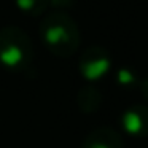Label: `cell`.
<instances>
[{
    "instance_id": "obj_1",
    "label": "cell",
    "mask_w": 148,
    "mask_h": 148,
    "mask_svg": "<svg viewBox=\"0 0 148 148\" xmlns=\"http://www.w3.org/2000/svg\"><path fill=\"white\" fill-rule=\"evenodd\" d=\"M40 38L45 48L58 58H70L80 46V27L70 14L54 11L40 24Z\"/></svg>"
},
{
    "instance_id": "obj_2",
    "label": "cell",
    "mask_w": 148,
    "mask_h": 148,
    "mask_svg": "<svg viewBox=\"0 0 148 148\" xmlns=\"http://www.w3.org/2000/svg\"><path fill=\"white\" fill-rule=\"evenodd\" d=\"M34 59L30 37L21 27L7 26L0 29V64L10 72H26Z\"/></svg>"
},
{
    "instance_id": "obj_3",
    "label": "cell",
    "mask_w": 148,
    "mask_h": 148,
    "mask_svg": "<svg viewBox=\"0 0 148 148\" xmlns=\"http://www.w3.org/2000/svg\"><path fill=\"white\" fill-rule=\"evenodd\" d=\"M110 65H112V61H110L108 51L102 46L94 45L81 53L78 70L88 81H97L108 73Z\"/></svg>"
},
{
    "instance_id": "obj_4",
    "label": "cell",
    "mask_w": 148,
    "mask_h": 148,
    "mask_svg": "<svg viewBox=\"0 0 148 148\" xmlns=\"http://www.w3.org/2000/svg\"><path fill=\"white\" fill-rule=\"evenodd\" d=\"M123 127L134 137H148V107L132 105L123 113Z\"/></svg>"
},
{
    "instance_id": "obj_5",
    "label": "cell",
    "mask_w": 148,
    "mask_h": 148,
    "mask_svg": "<svg viewBox=\"0 0 148 148\" xmlns=\"http://www.w3.org/2000/svg\"><path fill=\"white\" fill-rule=\"evenodd\" d=\"M81 148H124V143L115 129L97 127L86 135Z\"/></svg>"
},
{
    "instance_id": "obj_6",
    "label": "cell",
    "mask_w": 148,
    "mask_h": 148,
    "mask_svg": "<svg viewBox=\"0 0 148 148\" xmlns=\"http://www.w3.org/2000/svg\"><path fill=\"white\" fill-rule=\"evenodd\" d=\"M77 102L83 113H96L102 105V94L94 84H86L78 91Z\"/></svg>"
},
{
    "instance_id": "obj_7",
    "label": "cell",
    "mask_w": 148,
    "mask_h": 148,
    "mask_svg": "<svg viewBox=\"0 0 148 148\" xmlns=\"http://www.w3.org/2000/svg\"><path fill=\"white\" fill-rule=\"evenodd\" d=\"M16 7L30 16H40L49 7L48 0H14Z\"/></svg>"
},
{
    "instance_id": "obj_8",
    "label": "cell",
    "mask_w": 148,
    "mask_h": 148,
    "mask_svg": "<svg viewBox=\"0 0 148 148\" xmlns=\"http://www.w3.org/2000/svg\"><path fill=\"white\" fill-rule=\"evenodd\" d=\"M116 81L124 88H131V86H135V84H137V77H135V73L131 69L124 67V69H119V70L116 72Z\"/></svg>"
},
{
    "instance_id": "obj_9",
    "label": "cell",
    "mask_w": 148,
    "mask_h": 148,
    "mask_svg": "<svg viewBox=\"0 0 148 148\" xmlns=\"http://www.w3.org/2000/svg\"><path fill=\"white\" fill-rule=\"evenodd\" d=\"M48 2L49 5L58 7V8H70L75 3V0H48Z\"/></svg>"
},
{
    "instance_id": "obj_10",
    "label": "cell",
    "mask_w": 148,
    "mask_h": 148,
    "mask_svg": "<svg viewBox=\"0 0 148 148\" xmlns=\"http://www.w3.org/2000/svg\"><path fill=\"white\" fill-rule=\"evenodd\" d=\"M140 92L143 94L145 100H148V77H145L140 83Z\"/></svg>"
}]
</instances>
